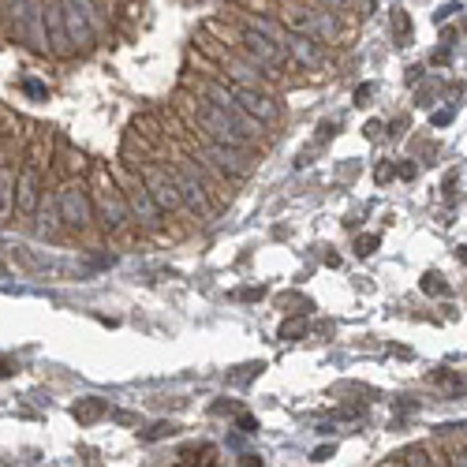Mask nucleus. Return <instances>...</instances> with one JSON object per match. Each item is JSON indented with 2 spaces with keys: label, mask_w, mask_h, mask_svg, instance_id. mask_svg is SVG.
Listing matches in <instances>:
<instances>
[{
  "label": "nucleus",
  "mask_w": 467,
  "mask_h": 467,
  "mask_svg": "<svg viewBox=\"0 0 467 467\" xmlns=\"http://www.w3.org/2000/svg\"><path fill=\"white\" fill-rule=\"evenodd\" d=\"M225 71H229V83H239V86H251V90H269V71L258 64V60H243V57H225Z\"/></svg>",
  "instance_id": "nucleus-11"
},
{
  "label": "nucleus",
  "mask_w": 467,
  "mask_h": 467,
  "mask_svg": "<svg viewBox=\"0 0 467 467\" xmlns=\"http://www.w3.org/2000/svg\"><path fill=\"white\" fill-rule=\"evenodd\" d=\"M232 94H236V102L247 109L255 120H262V124H274V120H281V105L274 102V94H269V90H251V86L232 83Z\"/></svg>",
  "instance_id": "nucleus-10"
},
{
  "label": "nucleus",
  "mask_w": 467,
  "mask_h": 467,
  "mask_svg": "<svg viewBox=\"0 0 467 467\" xmlns=\"http://www.w3.org/2000/svg\"><path fill=\"white\" fill-rule=\"evenodd\" d=\"M41 168H45V142L31 146V154H27V165L19 168V180H15V213L19 217H34L38 202H41Z\"/></svg>",
  "instance_id": "nucleus-4"
},
{
  "label": "nucleus",
  "mask_w": 467,
  "mask_h": 467,
  "mask_svg": "<svg viewBox=\"0 0 467 467\" xmlns=\"http://www.w3.org/2000/svg\"><path fill=\"white\" fill-rule=\"evenodd\" d=\"M243 53H247L251 60H258L265 71H269V76H277V71L281 67H288V49L284 45H277L274 38H269V34H262V31H255V27H247V31H243Z\"/></svg>",
  "instance_id": "nucleus-6"
},
{
  "label": "nucleus",
  "mask_w": 467,
  "mask_h": 467,
  "mask_svg": "<svg viewBox=\"0 0 467 467\" xmlns=\"http://www.w3.org/2000/svg\"><path fill=\"white\" fill-rule=\"evenodd\" d=\"M303 333V322H292V326H284V337H300Z\"/></svg>",
  "instance_id": "nucleus-25"
},
{
  "label": "nucleus",
  "mask_w": 467,
  "mask_h": 467,
  "mask_svg": "<svg viewBox=\"0 0 467 467\" xmlns=\"http://www.w3.org/2000/svg\"><path fill=\"white\" fill-rule=\"evenodd\" d=\"M322 8H333V12H340V8H348V0H318Z\"/></svg>",
  "instance_id": "nucleus-24"
},
{
  "label": "nucleus",
  "mask_w": 467,
  "mask_h": 467,
  "mask_svg": "<svg viewBox=\"0 0 467 467\" xmlns=\"http://www.w3.org/2000/svg\"><path fill=\"white\" fill-rule=\"evenodd\" d=\"M31 12V0H0V31H19L22 15Z\"/></svg>",
  "instance_id": "nucleus-17"
},
{
  "label": "nucleus",
  "mask_w": 467,
  "mask_h": 467,
  "mask_svg": "<svg viewBox=\"0 0 467 467\" xmlns=\"http://www.w3.org/2000/svg\"><path fill=\"white\" fill-rule=\"evenodd\" d=\"M146 187H150L154 202L161 206V213H176L184 210V199H180V187H176V172L172 168H161V165H150L146 168Z\"/></svg>",
  "instance_id": "nucleus-8"
},
{
  "label": "nucleus",
  "mask_w": 467,
  "mask_h": 467,
  "mask_svg": "<svg viewBox=\"0 0 467 467\" xmlns=\"http://www.w3.org/2000/svg\"><path fill=\"white\" fill-rule=\"evenodd\" d=\"M385 463H411V467H427V463H441L427 445H411V449H400V453H392Z\"/></svg>",
  "instance_id": "nucleus-18"
},
{
  "label": "nucleus",
  "mask_w": 467,
  "mask_h": 467,
  "mask_svg": "<svg viewBox=\"0 0 467 467\" xmlns=\"http://www.w3.org/2000/svg\"><path fill=\"white\" fill-rule=\"evenodd\" d=\"M124 194H128V210H131V217L139 220L142 229H150V232H154V229L161 225V206L154 202V194H150V187H146V180L135 176V180L128 184Z\"/></svg>",
  "instance_id": "nucleus-9"
},
{
  "label": "nucleus",
  "mask_w": 467,
  "mask_h": 467,
  "mask_svg": "<svg viewBox=\"0 0 467 467\" xmlns=\"http://www.w3.org/2000/svg\"><path fill=\"white\" fill-rule=\"evenodd\" d=\"M64 229V217H60V202H57V191H41V202L34 210V232L41 239H57Z\"/></svg>",
  "instance_id": "nucleus-13"
},
{
  "label": "nucleus",
  "mask_w": 467,
  "mask_h": 467,
  "mask_svg": "<svg viewBox=\"0 0 467 467\" xmlns=\"http://www.w3.org/2000/svg\"><path fill=\"white\" fill-rule=\"evenodd\" d=\"M76 415L79 419H94V415H102V404H83V408H76Z\"/></svg>",
  "instance_id": "nucleus-21"
},
{
  "label": "nucleus",
  "mask_w": 467,
  "mask_h": 467,
  "mask_svg": "<svg viewBox=\"0 0 467 467\" xmlns=\"http://www.w3.org/2000/svg\"><path fill=\"white\" fill-rule=\"evenodd\" d=\"M251 27H255V31H262V34H269L277 45H284V38H288V27H284V22L269 19V15H255V19H251Z\"/></svg>",
  "instance_id": "nucleus-19"
},
{
  "label": "nucleus",
  "mask_w": 467,
  "mask_h": 467,
  "mask_svg": "<svg viewBox=\"0 0 467 467\" xmlns=\"http://www.w3.org/2000/svg\"><path fill=\"white\" fill-rule=\"evenodd\" d=\"M27 94H34V97H45V86H38V83H27Z\"/></svg>",
  "instance_id": "nucleus-26"
},
{
  "label": "nucleus",
  "mask_w": 467,
  "mask_h": 467,
  "mask_svg": "<svg viewBox=\"0 0 467 467\" xmlns=\"http://www.w3.org/2000/svg\"><path fill=\"white\" fill-rule=\"evenodd\" d=\"M19 34L27 38L31 49L49 53V31H45V4H41V0H31V12L22 15V22H19Z\"/></svg>",
  "instance_id": "nucleus-15"
},
{
  "label": "nucleus",
  "mask_w": 467,
  "mask_h": 467,
  "mask_svg": "<svg viewBox=\"0 0 467 467\" xmlns=\"http://www.w3.org/2000/svg\"><path fill=\"white\" fill-rule=\"evenodd\" d=\"M15 180H19V165L12 154H0V220L15 217Z\"/></svg>",
  "instance_id": "nucleus-16"
},
{
  "label": "nucleus",
  "mask_w": 467,
  "mask_h": 467,
  "mask_svg": "<svg viewBox=\"0 0 467 467\" xmlns=\"http://www.w3.org/2000/svg\"><path fill=\"white\" fill-rule=\"evenodd\" d=\"M172 172H176V187H180L184 210L194 213L199 220H210L213 206H210V184L202 176V157H199V165H194L191 157H180L176 165H172Z\"/></svg>",
  "instance_id": "nucleus-3"
},
{
  "label": "nucleus",
  "mask_w": 467,
  "mask_h": 467,
  "mask_svg": "<svg viewBox=\"0 0 467 467\" xmlns=\"http://www.w3.org/2000/svg\"><path fill=\"white\" fill-rule=\"evenodd\" d=\"M199 157L202 165L217 168L220 176H232V180H247L251 172H255V154L251 150H243V146H229V142H217L210 135L199 131Z\"/></svg>",
  "instance_id": "nucleus-2"
},
{
  "label": "nucleus",
  "mask_w": 467,
  "mask_h": 467,
  "mask_svg": "<svg viewBox=\"0 0 467 467\" xmlns=\"http://www.w3.org/2000/svg\"><path fill=\"white\" fill-rule=\"evenodd\" d=\"M90 199H94L97 217H102V225H105L112 236H124V232H128V225H131L128 194L120 191L102 168H94V191H90Z\"/></svg>",
  "instance_id": "nucleus-1"
},
{
  "label": "nucleus",
  "mask_w": 467,
  "mask_h": 467,
  "mask_svg": "<svg viewBox=\"0 0 467 467\" xmlns=\"http://www.w3.org/2000/svg\"><path fill=\"white\" fill-rule=\"evenodd\" d=\"M60 12H64V31H67V41L76 53H86L94 45V34H97V22L94 15L79 4V0H60Z\"/></svg>",
  "instance_id": "nucleus-7"
},
{
  "label": "nucleus",
  "mask_w": 467,
  "mask_h": 467,
  "mask_svg": "<svg viewBox=\"0 0 467 467\" xmlns=\"http://www.w3.org/2000/svg\"><path fill=\"white\" fill-rule=\"evenodd\" d=\"M378 247V236H359V243H355V251L359 255H371Z\"/></svg>",
  "instance_id": "nucleus-20"
},
{
  "label": "nucleus",
  "mask_w": 467,
  "mask_h": 467,
  "mask_svg": "<svg viewBox=\"0 0 467 467\" xmlns=\"http://www.w3.org/2000/svg\"><path fill=\"white\" fill-rule=\"evenodd\" d=\"M57 202H60V217H64V225L71 229H79L86 232L94 225V199H90V191L83 187V180H64L57 187Z\"/></svg>",
  "instance_id": "nucleus-5"
},
{
  "label": "nucleus",
  "mask_w": 467,
  "mask_h": 467,
  "mask_svg": "<svg viewBox=\"0 0 467 467\" xmlns=\"http://www.w3.org/2000/svg\"><path fill=\"white\" fill-rule=\"evenodd\" d=\"M427 292H441V296H449V288L441 284V277H427V284H423Z\"/></svg>",
  "instance_id": "nucleus-23"
},
{
  "label": "nucleus",
  "mask_w": 467,
  "mask_h": 467,
  "mask_svg": "<svg viewBox=\"0 0 467 467\" xmlns=\"http://www.w3.org/2000/svg\"><path fill=\"white\" fill-rule=\"evenodd\" d=\"M45 4V31H49V53L53 57H76V49L67 41L64 31V12H60V0H41Z\"/></svg>",
  "instance_id": "nucleus-12"
},
{
  "label": "nucleus",
  "mask_w": 467,
  "mask_h": 467,
  "mask_svg": "<svg viewBox=\"0 0 467 467\" xmlns=\"http://www.w3.org/2000/svg\"><path fill=\"white\" fill-rule=\"evenodd\" d=\"M284 49H288V57L296 60L300 67H322V45H318V38H310V34H300V31H292L288 27V38H284Z\"/></svg>",
  "instance_id": "nucleus-14"
},
{
  "label": "nucleus",
  "mask_w": 467,
  "mask_h": 467,
  "mask_svg": "<svg viewBox=\"0 0 467 467\" xmlns=\"http://www.w3.org/2000/svg\"><path fill=\"white\" fill-rule=\"evenodd\" d=\"M392 31H397L400 38L408 34V19H404V12H392Z\"/></svg>",
  "instance_id": "nucleus-22"
}]
</instances>
